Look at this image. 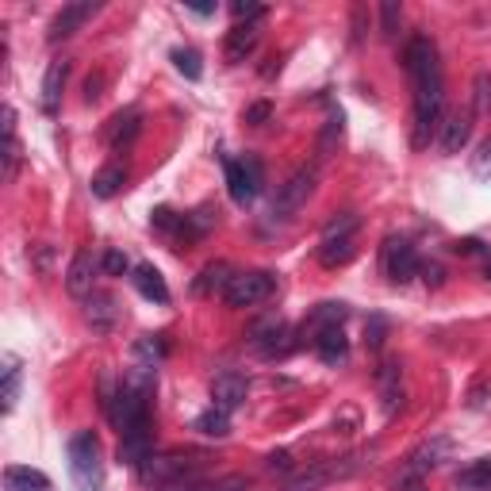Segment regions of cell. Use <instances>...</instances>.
<instances>
[{"label": "cell", "mask_w": 491, "mask_h": 491, "mask_svg": "<svg viewBox=\"0 0 491 491\" xmlns=\"http://www.w3.org/2000/svg\"><path fill=\"white\" fill-rule=\"evenodd\" d=\"M404 66L415 81V146H426V138L442 120L445 104V81H442V62H437V46L426 35H415L404 50Z\"/></svg>", "instance_id": "1"}, {"label": "cell", "mask_w": 491, "mask_h": 491, "mask_svg": "<svg viewBox=\"0 0 491 491\" xmlns=\"http://www.w3.org/2000/svg\"><path fill=\"white\" fill-rule=\"evenodd\" d=\"M70 476L77 491L104 487V461H100V442L93 430H77L70 437Z\"/></svg>", "instance_id": "2"}, {"label": "cell", "mask_w": 491, "mask_h": 491, "mask_svg": "<svg viewBox=\"0 0 491 491\" xmlns=\"http://www.w3.org/2000/svg\"><path fill=\"white\" fill-rule=\"evenodd\" d=\"M204 457L200 454H165V457H150L142 464V480L146 484H173V480H188L200 472Z\"/></svg>", "instance_id": "3"}, {"label": "cell", "mask_w": 491, "mask_h": 491, "mask_svg": "<svg viewBox=\"0 0 491 491\" xmlns=\"http://www.w3.org/2000/svg\"><path fill=\"white\" fill-rule=\"evenodd\" d=\"M315 180H319V170H315V165H304L300 173H292V177L280 185V192H277V200H273V215H277V219H292L295 212L304 208L307 200H312Z\"/></svg>", "instance_id": "4"}, {"label": "cell", "mask_w": 491, "mask_h": 491, "mask_svg": "<svg viewBox=\"0 0 491 491\" xmlns=\"http://www.w3.org/2000/svg\"><path fill=\"white\" fill-rule=\"evenodd\" d=\"M277 288V280L273 273H262V269H254V273H235L227 284V292H223V300L230 307H254V304H262L269 300Z\"/></svg>", "instance_id": "5"}, {"label": "cell", "mask_w": 491, "mask_h": 491, "mask_svg": "<svg viewBox=\"0 0 491 491\" xmlns=\"http://www.w3.org/2000/svg\"><path fill=\"white\" fill-rule=\"evenodd\" d=\"M250 345L257 354H265V357H284L295 342H292L288 322H284L280 315H265V319H257L250 327Z\"/></svg>", "instance_id": "6"}, {"label": "cell", "mask_w": 491, "mask_h": 491, "mask_svg": "<svg viewBox=\"0 0 491 491\" xmlns=\"http://www.w3.org/2000/svg\"><path fill=\"white\" fill-rule=\"evenodd\" d=\"M384 269H387V277H392L395 284H407V280H415V277L422 273L415 246H411V242H404V238H392V242L384 246Z\"/></svg>", "instance_id": "7"}, {"label": "cell", "mask_w": 491, "mask_h": 491, "mask_svg": "<svg viewBox=\"0 0 491 491\" xmlns=\"http://www.w3.org/2000/svg\"><path fill=\"white\" fill-rule=\"evenodd\" d=\"M246 392H250L246 377H238V372H219L212 380V407L230 415V411H238L246 404Z\"/></svg>", "instance_id": "8"}, {"label": "cell", "mask_w": 491, "mask_h": 491, "mask_svg": "<svg viewBox=\"0 0 491 491\" xmlns=\"http://www.w3.org/2000/svg\"><path fill=\"white\" fill-rule=\"evenodd\" d=\"M150 457H154V430H150V422L127 426V430H123V442H120V461L142 469V464H146Z\"/></svg>", "instance_id": "9"}, {"label": "cell", "mask_w": 491, "mask_h": 491, "mask_svg": "<svg viewBox=\"0 0 491 491\" xmlns=\"http://www.w3.org/2000/svg\"><path fill=\"white\" fill-rule=\"evenodd\" d=\"M96 8H100L96 0H77V4H66L54 20H50V43H58V38H70L85 20L96 16Z\"/></svg>", "instance_id": "10"}, {"label": "cell", "mask_w": 491, "mask_h": 491, "mask_svg": "<svg viewBox=\"0 0 491 491\" xmlns=\"http://www.w3.org/2000/svg\"><path fill=\"white\" fill-rule=\"evenodd\" d=\"M96 269H100V262L88 250H81L70 262V269H66V288H70V295H93V280H96Z\"/></svg>", "instance_id": "11"}, {"label": "cell", "mask_w": 491, "mask_h": 491, "mask_svg": "<svg viewBox=\"0 0 491 491\" xmlns=\"http://www.w3.org/2000/svg\"><path fill=\"white\" fill-rule=\"evenodd\" d=\"M131 284L138 288L142 300L150 304H170V288H165V277L154 265H135L131 269Z\"/></svg>", "instance_id": "12"}, {"label": "cell", "mask_w": 491, "mask_h": 491, "mask_svg": "<svg viewBox=\"0 0 491 491\" xmlns=\"http://www.w3.org/2000/svg\"><path fill=\"white\" fill-rule=\"evenodd\" d=\"M4 491H50V476L31 469V464H8Z\"/></svg>", "instance_id": "13"}, {"label": "cell", "mask_w": 491, "mask_h": 491, "mask_svg": "<svg viewBox=\"0 0 491 491\" xmlns=\"http://www.w3.org/2000/svg\"><path fill=\"white\" fill-rule=\"evenodd\" d=\"M257 38H262L257 23H235V28L227 31V58H230V62H246V58L254 54Z\"/></svg>", "instance_id": "14"}, {"label": "cell", "mask_w": 491, "mask_h": 491, "mask_svg": "<svg viewBox=\"0 0 491 491\" xmlns=\"http://www.w3.org/2000/svg\"><path fill=\"white\" fill-rule=\"evenodd\" d=\"M449 454V442L445 437H437V442H426L419 445L415 454H411V464H407V480H419L426 469H434V464H442V457Z\"/></svg>", "instance_id": "15"}, {"label": "cell", "mask_w": 491, "mask_h": 491, "mask_svg": "<svg viewBox=\"0 0 491 491\" xmlns=\"http://www.w3.org/2000/svg\"><path fill=\"white\" fill-rule=\"evenodd\" d=\"M66 77H70V62H50V66H46V77H43V112H58Z\"/></svg>", "instance_id": "16"}, {"label": "cell", "mask_w": 491, "mask_h": 491, "mask_svg": "<svg viewBox=\"0 0 491 491\" xmlns=\"http://www.w3.org/2000/svg\"><path fill=\"white\" fill-rule=\"evenodd\" d=\"M20 384H23V369H20V357H4V369H0V399H4V415H12L20 399Z\"/></svg>", "instance_id": "17"}, {"label": "cell", "mask_w": 491, "mask_h": 491, "mask_svg": "<svg viewBox=\"0 0 491 491\" xmlns=\"http://www.w3.org/2000/svg\"><path fill=\"white\" fill-rule=\"evenodd\" d=\"M469 135H472L469 115H449L445 127H442V150L445 154H461L464 146H469Z\"/></svg>", "instance_id": "18"}, {"label": "cell", "mask_w": 491, "mask_h": 491, "mask_svg": "<svg viewBox=\"0 0 491 491\" xmlns=\"http://www.w3.org/2000/svg\"><path fill=\"white\" fill-rule=\"evenodd\" d=\"M20 170V138H16V112L4 108V180H16Z\"/></svg>", "instance_id": "19"}, {"label": "cell", "mask_w": 491, "mask_h": 491, "mask_svg": "<svg viewBox=\"0 0 491 491\" xmlns=\"http://www.w3.org/2000/svg\"><path fill=\"white\" fill-rule=\"evenodd\" d=\"M342 319H345V304H319V307H315V315H312V322L304 327V334H312V342H315L322 330L342 327Z\"/></svg>", "instance_id": "20"}, {"label": "cell", "mask_w": 491, "mask_h": 491, "mask_svg": "<svg viewBox=\"0 0 491 491\" xmlns=\"http://www.w3.org/2000/svg\"><path fill=\"white\" fill-rule=\"evenodd\" d=\"M312 345L319 350V357L327 361V365H334V361H342V357H345V350H350V342H345L342 327H330V330H322V334H319V338H315Z\"/></svg>", "instance_id": "21"}, {"label": "cell", "mask_w": 491, "mask_h": 491, "mask_svg": "<svg viewBox=\"0 0 491 491\" xmlns=\"http://www.w3.org/2000/svg\"><path fill=\"white\" fill-rule=\"evenodd\" d=\"M123 185H127V170H123V165H104V170L93 177V196L96 200H112Z\"/></svg>", "instance_id": "22"}, {"label": "cell", "mask_w": 491, "mask_h": 491, "mask_svg": "<svg viewBox=\"0 0 491 491\" xmlns=\"http://www.w3.org/2000/svg\"><path fill=\"white\" fill-rule=\"evenodd\" d=\"M377 384H380V395H384V411L392 415L395 404H399V365H395V361H384Z\"/></svg>", "instance_id": "23"}, {"label": "cell", "mask_w": 491, "mask_h": 491, "mask_svg": "<svg viewBox=\"0 0 491 491\" xmlns=\"http://www.w3.org/2000/svg\"><path fill=\"white\" fill-rule=\"evenodd\" d=\"M357 227H361V215H354V212H342L338 219H330L327 230H322V246L354 238V235H357Z\"/></svg>", "instance_id": "24"}, {"label": "cell", "mask_w": 491, "mask_h": 491, "mask_svg": "<svg viewBox=\"0 0 491 491\" xmlns=\"http://www.w3.org/2000/svg\"><path fill=\"white\" fill-rule=\"evenodd\" d=\"M230 277H235V273H230L223 262H219V265H208V269L200 273V280H196V292H200V295H208V292H227Z\"/></svg>", "instance_id": "25"}, {"label": "cell", "mask_w": 491, "mask_h": 491, "mask_svg": "<svg viewBox=\"0 0 491 491\" xmlns=\"http://www.w3.org/2000/svg\"><path fill=\"white\" fill-rule=\"evenodd\" d=\"M223 170H227V192H230V200H235V204H238V208H246V204H250L254 196H250V188H246L242 165H238L235 158H230V162L223 165Z\"/></svg>", "instance_id": "26"}, {"label": "cell", "mask_w": 491, "mask_h": 491, "mask_svg": "<svg viewBox=\"0 0 491 491\" xmlns=\"http://www.w3.org/2000/svg\"><path fill=\"white\" fill-rule=\"evenodd\" d=\"M461 487H472V491H491V461H476L469 464L461 476H457Z\"/></svg>", "instance_id": "27"}, {"label": "cell", "mask_w": 491, "mask_h": 491, "mask_svg": "<svg viewBox=\"0 0 491 491\" xmlns=\"http://www.w3.org/2000/svg\"><path fill=\"white\" fill-rule=\"evenodd\" d=\"M173 66H177V73H185L188 81H200V77H204L200 54H196L192 46H177V50H173Z\"/></svg>", "instance_id": "28"}, {"label": "cell", "mask_w": 491, "mask_h": 491, "mask_svg": "<svg viewBox=\"0 0 491 491\" xmlns=\"http://www.w3.org/2000/svg\"><path fill=\"white\" fill-rule=\"evenodd\" d=\"M196 430L208 434V437H227L230 434V415H223V411H204V415L196 419Z\"/></svg>", "instance_id": "29"}, {"label": "cell", "mask_w": 491, "mask_h": 491, "mask_svg": "<svg viewBox=\"0 0 491 491\" xmlns=\"http://www.w3.org/2000/svg\"><path fill=\"white\" fill-rule=\"evenodd\" d=\"M88 319H93V327H112V319H115L112 295H88Z\"/></svg>", "instance_id": "30"}, {"label": "cell", "mask_w": 491, "mask_h": 491, "mask_svg": "<svg viewBox=\"0 0 491 491\" xmlns=\"http://www.w3.org/2000/svg\"><path fill=\"white\" fill-rule=\"evenodd\" d=\"M354 257V238H345V242H330V246H319V262L322 265H345Z\"/></svg>", "instance_id": "31"}, {"label": "cell", "mask_w": 491, "mask_h": 491, "mask_svg": "<svg viewBox=\"0 0 491 491\" xmlns=\"http://www.w3.org/2000/svg\"><path fill=\"white\" fill-rule=\"evenodd\" d=\"M138 120L142 115L131 108L127 115H115V135H112V146H127V142H131L135 135H138Z\"/></svg>", "instance_id": "32"}, {"label": "cell", "mask_w": 491, "mask_h": 491, "mask_svg": "<svg viewBox=\"0 0 491 491\" xmlns=\"http://www.w3.org/2000/svg\"><path fill=\"white\" fill-rule=\"evenodd\" d=\"M242 165V177H246V188H250V196H257V192L265 188V170H262V162L254 158V154H246V158H238Z\"/></svg>", "instance_id": "33"}, {"label": "cell", "mask_w": 491, "mask_h": 491, "mask_svg": "<svg viewBox=\"0 0 491 491\" xmlns=\"http://www.w3.org/2000/svg\"><path fill=\"white\" fill-rule=\"evenodd\" d=\"M100 269H104L108 277H123V273H131V262H127V254L108 250L104 257H100Z\"/></svg>", "instance_id": "34"}, {"label": "cell", "mask_w": 491, "mask_h": 491, "mask_svg": "<svg viewBox=\"0 0 491 491\" xmlns=\"http://www.w3.org/2000/svg\"><path fill=\"white\" fill-rule=\"evenodd\" d=\"M230 12H235L238 23H257V20L265 16V4H254V0H235V4H230Z\"/></svg>", "instance_id": "35"}, {"label": "cell", "mask_w": 491, "mask_h": 491, "mask_svg": "<svg viewBox=\"0 0 491 491\" xmlns=\"http://www.w3.org/2000/svg\"><path fill=\"white\" fill-rule=\"evenodd\" d=\"M491 112V77L480 73L476 77V115H487Z\"/></svg>", "instance_id": "36"}, {"label": "cell", "mask_w": 491, "mask_h": 491, "mask_svg": "<svg viewBox=\"0 0 491 491\" xmlns=\"http://www.w3.org/2000/svg\"><path fill=\"white\" fill-rule=\"evenodd\" d=\"M472 177H476V180H487V177H491V135H487V142L480 146V154L472 158Z\"/></svg>", "instance_id": "37"}, {"label": "cell", "mask_w": 491, "mask_h": 491, "mask_svg": "<svg viewBox=\"0 0 491 491\" xmlns=\"http://www.w3.org/2000/svg\"><path fill=\"white\" fill-rule=\"evenodd\" d=\"M380 28H384V35L399 31V4H395V0H384V4H380Z\"/></svg>", "instance_id": "38"}, {"label": "cell", "mask_w": 491, "mask_h": 491, "mask_svg": "<svg viewBox=\"0 0 491 491\" xmlns=\"http://www.w3.org/2000/svg\"><path fill=\"white\" fill-rule=\"evenodd\" d=\"M150 223L158 227V230H180V223H185V219L173 215L170 208H154V212H150Z\"/></svg>", "instance_id": "39"}, {"label": "cell", "mask_w": 491, "mask_h": 491, "mask_svg": "<svg viewBox=\"0 0 491 491\" xmlns=\"http://www.w3.org/2000/svg\"><path fill=\"white\" fill-rule=\"evenodd\" d=\"M334 138H342V115H334V120L327 123V131H322V142H319V158H327V150L334 146Z\"/></svg>", "instance_id": "40"}, {"label": "cell", "mask_w": 491, "mask_h": 491, "mask_svg": "<svg viewBox=\"0 0 491 491\" xmlns=\"http://www.w3.org/2000/svg\"><path fill=\"white\" fill-rule=\"evenodd\" d=\"M154 491H212V487H204L196 476H188V480H173V484H158Z\"/></svg>", "instance_id": "41"}, {"label": "cell", "mask_w": 491, "mask_h": 491, "mask_svg": "<svg viewBox=\"0 0 491 491\" xmlns=\"http://www.w3.org/2000/svg\"><path fill=\"white\" fill-rule=\"evenodd\" d=\"M269 115H273V108H269V104H265V100H262V104L246 108V123H250V127H262V123L269 120Z\"/></svg>", "instance_id": "42"}, {"label": "cell", "mask_w": 491, "mask_h": 491, "mask_svg": "<svg viewBox=\"0 0 491 491\" xmlns=\"http://www.w3.org/2000/svg\"><path fill=\"white\" fill-rule=\"evenodd\" d=\"M212 491H250V484H246L242 476H227V480H223V484H215Z\"/></svg>", "instance_id": "43"}, {"label": "cell", "mask_w": 491, "mask_h": 491, "mask_svg": "<svg viewBox=\"0 0 491 491\" xmlns=\"http://www.w3.org/2000/svg\"><path fill=\"white\" fill-rule=\"evenodd\" d=\"M269 469H273V472H288L292 469V457L288 454H273V457H269Z\"/></svg>", "instance_id": "44"}, {"label": "cell", "mask_w": 491, "mask_h": 491, "mask_svg": "<svg viewBox=\"0 0 491 491\" xmlns=\"http://www.w3.org/2000/svg\"><path fill=\"white\" fill-rule=\"evenodd\" d=\"M422 273H426V284H442V269L437 265H422Z\"/></svg>", "instance_id": "45"}, {"label": "cell", "mask_w": 491, "mask_h": 491, "mask_svg": "<svg viewBox=\"0 0 491 491\" xmlns=\"http://www.w3.org/2000/svg\"><path fill=\"white\" fill-rule=\"evenodd\" d=\"M380 334H384V319H372V338H369V342H372V345H380V342H384Z\"/></svg>", "instance_id": "46"}, {"label": "cell", "mask_w": 491, "mask_h": 491, "mask_svg": "<svg viewBox=\"0 0 491 491\" xmlns=\"http://www.w3.org/2000/svg\"><path fill=\"white\" fill-rule=\"evenodd\" d=\"M192 12H196V16H212L215 4H192Z\"/></svg>", "instance_id": "47"}, {"label": "cell", "mask_w": 491, "mask_h": 491, "mask_svg": "<svg viewBox=\"0 0 491 491\" xmlns=\"http://www.w3.org/2000/svg\"><path fill=\"white\" fill-rule=\"evenodd\" d=\"M407 491H422V484L419 480H407Z\"/></svg>", "instance_id": "48"}, {"label": "cell", "mask_w": 491, "mask_h": 491, "mask_svg": "<svg viewBox=\"0 0 491 491\" xmlns=\"http://www.w3.org/2000/svg\"><path fill=\"white\" fill-rule=\"evenodd\" d=\"M487 277H491V262H487Z\"/></svg>", "instance_id": "49"}]
</instances>
